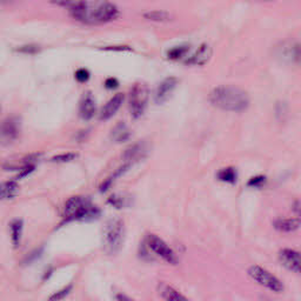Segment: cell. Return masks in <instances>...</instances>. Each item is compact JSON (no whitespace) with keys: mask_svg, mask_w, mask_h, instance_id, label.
I'll list each match as a JSON object with an SVG mask.
<instances>
[{"mask_svg":"<svg viewBox=\"0 0 301 301\" xmlns=\"http://www.w3.org/2000/svg\"><path fill=\"white\" fill-rule=\"evenodd\" d=\"M60 6H67L70 14L77 22L99 25L118 19L119 10L107 1H61Z\"/></svg>","mask_w":301,"mask_h":301,"instance_id":"6da1fadb","label":"cell"},{"mask_svg":"<svg viewBox=\"0 0 301 301\" xmlns=\"http://www.w3.org/2000/svg\"><path fill=\"white\" fill-rule=\"evenodd\" d=\"M209 100L213 106L227 112H242L249 106L248 94L234 86H218L212 90Z\"/></svg>","mask_w":301,"mask_h":301,"instance_id":"7a4b0ae2","label":"cell"},{"mask_svg":"<svg viewBox=\"0 0 301 301\" xmlns=\"http://www.w3.org/2000/svg\"><path fill=\"white\" fill-rule=\"evenodd\" d=\"M100 210L92 204V201L86 197L75 195L66 201L64 209V222L75 220L91 221L95 220L100 215Z\"/></svg>","mask_w":301,"mask_h":301,"instance_id":"3957f363","label":"cell"},{"mask_svg":"<svg viewBox=\"0 0 301 301\" xmlns=\"http://www.w3.org/2000/svg\"><path fill=\"white\" fill-rule=\"evenodd\" d=\"M125 240V224L121 219L112 218L104 226L102 247L108 255H116L122 248Z\"/></svg>","mask_w":301,"mask_h":301,"instance_id":"277c9868","label":"cell"},{"mask_svg":"<svg viewBox=\"0 0 301 301\" xmlns=\"http://www.w3.org/2000/svg\"><path fill=\"white\" fill-rule=\"evenodd\" d=\"M247 274L252 280H254L258 285L261 287L266 288L273 293H281L284 291L285 286L284 282L280 280L278 276L271 273L264 267L259 266V265H252L248 267Z\"/></svg>","mask_w":301,"mask_h":301,"instance_id":"5b68a950","label":"cell"},{"mask_svg":"<svg viewBox=\"0 0 301 301\" xmlns=\"http://www.w3.org/2000/svg\"><path fill=\"white\" fill-rule=\"evenodd\" d=\"M150 91L145 84H134L129 92V112L133 119H139L145 112Z\"/></svg>","mask_w":301,"mask_h":301,"instance_id":"8992f818","label":"cell"},{"mask_svg":"<svg viewBox=\"0 0 301 301\" xmlns=\"http://www.w3.org/2000/svg\"><path fill=\"white\" fill-rule=\"evenodd\" d=\"M146 243L150 251L155 253L158 257H160L162 260H165L166 263L171 265H177L179 263V259H178L173 249L171 248L161 238L155 236V234H149L146 238Z\"/></svg>","mask_w":301,"mask_h":301,"instance_id":"52a82bcc","label":"cell"},{"mask_svg":"<svg viewBox=\"0 0 301 301\" xmlns=\"http://www.w3.org/2000/svg\"><path fill=\"white\" fill-rule=\"evenodd\" d=\"M20 134V120L18 117H8L0 122V145L13 144Z\"/></svg>","mask_w":301,"mask_h":301,"instance_id":"ba28073f","label":"cell"},{"mask_svg":"<svg viewBox=\"0 0 301 301\" xmlns=\"http://www.w3.org/2000/svg\"><path fill=\"white\" fill-rule=\"evenodd\" d=\"M279 263L290 272L301 274V252L292 248H282L278 254Z\"/></svg>","mask_w":301,"mask_h":301,"instance_id":"9c48e42d","label":"cell"},{"mask_svg":"<svg viewBox=\"0 0 301 301\" xmlns=\"http://www.w3.org/2000/svg\"><path fill=\"white\" fill-rule=\"evenodd\" d=\"M178 85V79L174 77H168L159 84L154 94V100L158 105L164 104L171 98L172 93Z\"/></svg>","mask_w":301,"mask_h":301,"instance_id":"30bf717a","label":"cell"},{"mask_svg":"<svg viewBox=\"0 0 301 301\" xmlns=\"http://www.w3.org/2000/svg\"><path fill=\"white\" fill-rule=\"evenodd\" d=\"M149 144L145 143V141H139V143L133 144V145L127 147L125 150L124 154H122V158H124V160L127 161V164L132 165V162L140 161L141 159L145 158L149 154Z\"/></svg>","mask_w":301,"mask_h":301,"instance_id":"8fae6325","label":"cell"},{"mask_svg":"<svg viewBox=\"0 0 301 301\" xmlns=\"http://www.w3.org/2000/svg\"><path fill=\"white\" fill-rule=\"evenodd\" d=\"M125 100V95L122 93H118L114 97L111 99L110 101H107L104 105V107L101 108L100 113H99V119L101 121H106V120L113 118L116 116V113L118 112V110L121 107L122 102Z\"/></svg>","mask_w":301,"mask_h":301,"instance_id":"7c38bea8","label":"cell"},{"mask_svg":"<svg viewBox=\"0 0 301 301\" xmlns=\"http://www.w3.org/2000/svg\"><path fill=\"white\" fill-rule=\"evenodd\" d=\"M211 57H212V49H211V46L207 44H203L198 47L197 51L191 57H187L185 62L188 65L204 66L210 61Z\"/></svg>","mask_w":301,"mask_h":301,"instance_id":"4fadbf2b","label":"cell"},{"mask_svg":"<svg viewBox=\"0 0 301 301\" xmlns=\"http://www.w3.org/2000/svg\"><path fill=\"white\" fill-rule=\"evenodd\" d=\"M279 57H281L285 61L292 64H299L301 62V43H292L284 45L280 49Z\"/></svg>","mask_w":301,"mask_h":301,"instance_id":"5bb4252c","label":"cell"},{"mask_svg":"<svg viewBox=\"0 0 301 301\" xmlns=\"http://www.w3.org/2000/svg\"><path fill=\"white\" fill-rule=\"evenodd\" d=\"M156 291L165 301H191L188 298H186L182 293H180L179 291H177L176 288L166 282H159Z\"/></svg>","mask_w":301,"mask_h":301,"instance_id":"9a60e30c","label":"cell"},{"mask_svg":"<svg viewBox=\"0 0 301 301\" xmlns=\"http://www.w3.org/2000/svg\"><path fill=\"white\" fill-rule=\"evenodd\" d=\"M95 113V101L90 92H86L80 100L79 116L83 120H91Z\"/></svg>","mask_w":301,"mask_h":301,"instance_id":"2e32d148","label":"cell"},{"mask_svg":"<svg viewBox=\"0 0 301 301\" xmlns=\"http://www.w3.org/2000/svg\"><path fill=\"white\" fill-rule=\"evenodd\" d=\"M18 193H19V185L14 180L0 183V201L13 199Z\"/></svg>","mask_w":301,"mask_h":301,"instance_id":"e0dca14e","label":"cell"},{"mask_svg":"<svg viewBox=\"0 0 301 301\" xmlns=\"http://www.w3.org/2000/svg\"><path fill=\"white\" fill-rule=\"evenodd\" d=\"M301 226V220L297 218H284L278 219L274 221L275 230L279 232H284V233H290V232H294L298 230Z\"/></svg>","mask_w":301,"mask_h":301,"instance_id":"ac0fdd59","label":"cell"},{"mask_svg":"<svg viewBox=\"0 0 301 301\" xmlns=\"http://www.w3.org/2000/svg\"><path fill=\"white\" fill-rule=\"evenodd\" d=\"M131 131L126 126L124 122H119L118 125H116V127L112 129V133H111V138L116 143H125L128 141L131 138Z\"/></svg>","mask_w":301,"mask_h":301,"instance_id":"d6986e66","label":"cell"},{"mask_svg":"<svg viewBox=\"0 0 301 301\" xmlns=\"http://www.w3.org/2000/svg\"><path fill=\"white\" fill-rule=\"evenodd\" d=\"M23 228H24V222L20 219H16L11 222L10 230H11V239L12 243H13V247L18 248L20 245V240H22V234H23Z\"/></svg>","mask_w":301,"mask_h":301,"instance_id":"ffe728a7","label":"cell"},{"mask_svg":"<svg viewBox=\"0 0 301 301\" xmlns=\"http://www.w3.org/2000/svg\"><path fill=\"white\" fill-rule=\"evenodd\" d=\"M216 178H218V180H220V181L222 182L234 183V182H237V179H238L237 170L233 167L221 168V170L218 172V174H216Z\"/></svg>","mask_w":301,"mask_h":301,"instance_id":"44dd1931","label":"cell"},{"mask_svg":"<svg viewBox=\"0 0 301 301\" xmlns=\"http://www.w3.org/2000/svg\"><path fill=\"white\" fill-rule=\"evenodd\" d=\"M144 17L146 19L150 20V22H156V23H166L172 20V16L168 13L167 11H150L144 14Z\"/></svg>","mask_w":301,"mask_h":301,"instance_id":"7402d4cb","label":"cell"},{"mask_svg":"<svg viewBox=\"0 0 301 301\" xmlns=\"http://www.w3.org/2000/svg\"><path fill=\"white\" fill-rule=\"evenodd\" d=\"M189 46L188 45H179V46L172 47L171 50H168L167 52V58L171 60H178L181 59L186 54L188 53Z\"/></svg>","mask_w":301,"mask_h":301,"instance_id":"603a6c76","label":"cell"},{"mask_svg":"<svg viewBox=\"0 0 301 301\" xmlns=\"http://www.w3.org/2000/svg\"><path fill=\"white\" fill-rule=\"evenodd\" d=\"M107 203L110 205H112V206L116 207V209H122V207L126 206V203H127V200H126L124 197H121V195L113 194V195H111L110 198H108Z\"/></svg>","mask_w":301,"mask_h":301,"instance_id":"cb8c5ba5","label":"cell"},{"mask_svg":"<svg viewBox=\"0 0 301 301\" xmlns=\"http://www.w3.org/2000/svg\"><path fill=\"white\" fill-rule=\"evenodd\" d=\"M71 291H72V285L66 286V287L62 288V290H60L58 292H56L54 294H52V296L49 298V300L50 301H60V300L65 299V298L71 293Z\"/></svg>","mask_w":301,"mask_h":301,"instance_id":"d4e9b609","label":"cell"},{"mask_svg":"<svg viewBox=\"0 0 301 301\" xmlns=\"http://www.w3.org/2000/svg\"><path fill=\"white\" fill-rule=\"evenodd\" d=\"M16 51H17V52H19V53H25V54H35V53H38L39 51H40V47H39L38 45L30 44V45H25V46H20V47H18V49H17Z\"/></svg>","mask_w":301,"mask_h":301,"instance_id":"484cf974","label":"cell"},{"mask_svg":"<svg viewBox=\"0 0 301 301\" xmlns=\"http://www.w3.org/2000/svg\"><path fill=\"white\" fill-rule=\"evenodd\" d=\"M41 254H43V248H37V249H34V251L31 252V253H29V254H27V257L23 260V264H24V265L31 264V263H33V261H35V260H37V259L40 258V255H41Z\"/></svg>","mask_w":301,"mask_h":301,"instance_id":"4316f807","label":"cell"},{"mask_svg":"<svg viewBox=\"0 0 301 301\" xmlns=\"http://www.w3.org/2000/svg\"><path fill=\"white\" fill-rule=\"evenodd\" d=\"M75 158H77V154H75V153H65V154L53 156V158L51 159V161L52 162H68V161H72Z\"/></svg>","mask_w":301,"mask_h":301,"instance_id":"83f0119b","label":"cell"},{"mask_svg":"<svg viewBox=\"0 0 301 301\" xmlns=\"http://www.w3.org/2000/svg\"><path fill=\"white\" fill-rule=\"evenodd\" d=\"M74 77H75V79H77V81H79V83H86V81L90 80L91 74H90V72L87 71L86 68H79V70L75 72Z\"/></svg>","mask_w":301,"mask_h":301,"instance_id":"f1b7e54d","label":"cell"},{"mask_svg":"<svg viewBox=\"0 0 301 301\" xmlns=\"http://www.w3.org/2000/svg\"><path fill=\"white\" fill-rule=\"evenodd\" d=\"M265 182H266V178H265V177H254V178H252V179L248 181V186H251V187L259 188V187H261L263 185H265Z\"/></svg>","mask_w":301,"mask_h":301,"instance_id":"f546056e","label":"cell"},{"mask_svg":"<svg viewBox=\"0 0 301 301\" xmlns=\"http://www.w3.org/2000/svg\"><path fill=\"white\" fill-rule=\"evenodd\" d=\"M105 87L108 90H116L119 87V81L116 79V78H108L105 81Z\"/></svg>","mask_w":301,"mask_h":301,"instance_id":"4dcf8cb0","label":"cell"},{"mask_svg":"<svg viewBox=\"0 0 301 301\" xmlns=\"http://www.w3.org/2000/svg\"><path fill=\"white\" fill-rule=\"evenodd\" d=\"M116 300L117 301H134L132 298H129L128 296H126V294H122V293H117Z\"/></svg>","mask_w":301,"mask_h":301,"instance_id":"1f68e13d","label":"cell"},{"mask_svg":"<svg viewBox=\"0 0 301 301\" xmlns=\"http://www.w3.org/2000/svg\"><path fill=\"white\" fill-rule=\"evenodd\" d=\"M104 50L107 51H129L128 46H110V47H105Z\"/></svg>","mask_w":301,"mask_h":301,"instance_id":"d6a6232c","label":"cell"}]
</instances>
